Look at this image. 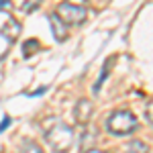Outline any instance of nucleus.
<instances>
[{
	"instance_id": "1",
	"label": "nucleus",
	"mask_w": 153,
	"mask_h": 153,
	"mask_svg": "<svg viewBox=\"0 0 153 153\" xmlns=\"http://www.w3.org/2000/svg\"><path fill=\"white\" fill-rule=\"evenodd\" d=\"M45 141L55 153H68L70 147L74 145V131L70 125L55 120L47 131H45Z\"/></svg>"
},
{
	"instance_id": "2",
	"label": "nucleus",
	"mask_w": 153,
	"mask_h": 153,
	"mask_svg": "<svg viewBox=\"0 0 153 153\" xmlns=\"http://www.w3.org/2000/svg\"><path fill=\"white\" fill-rule=\"evenodd\" d=\"M139 127V120L137 117L131 112V110H117V112H112L108 120H106V129L110 135H114V137H125V135H131V133H135Z\"/></svg>"
},
{
	"instance_id": "3",
	"label": "nucleus",
	"mask_w": 153,
	"mask_h": 153,
	"mask_svg": "<svg viewBox=\"0 0 153 153\" xmlns=\"http://www.w3.org/2000/svg\"><path fill=\"white\" fill-rule=\"evenodd\" d=\"M55 12L59 14V19L65 25H82L86 21V16H88L84 6H76V4H70V2H61Z\"/></svg>"
},
{
	"instance_id": "4",
	"label": "nucleus",
	"mask_w": 153,
	"mask_h": 153,
	"mask_svg": "<svg viewBox=\"0 0 153 153\" xmlns=\"http://www.w3.org/2000/svg\"><path fill=\"white\" fill-rule=\"evenodd\" d=\"M92 114H94V104H92V100L80 98V100L76 102V106H74V118H76V123L82 125V127H86V125L90 123Z\"/></svg>"
},
{
	"instance_id": "5",
	"label": "nucleus",
	"mask_w": 153,
	"mask_h": 153,
	"mask_svg": "<svg viewBox=\"0 0 153 153\" xmlns=\"http://www.w3.org/2000/svg\"><path fill=\"white\" fill-rule=\"evenodd\" d=\"M49 27H51V31H53V37H55V41H65L68 39V25L63 23L61 19H59V14H49Z\"/></svg>"
},
{
	"instance_id": "6",
	"label": "nucleus",
	"mask_w": 153,
	"mask_h": 153,
	"mask_svg": "<svg viewBox=\"0 0 153 153\" xmlns=\"http://www.w3.org/2000/svg\"><path fill=\"white\" fill-rule=\"evenodd\" d=\"M112 61H114V57H108V59L104 61V65H102V71H100V76H98V80H96L94 88H92V92H94V94H98V92H100L102 84L106 82V78H108V71H110V65H112Z\"/></svg>"
},
{
	"instance_id": "7",
	"label": "nucleus",
	"mask_w": 153,
	"mask_h": 153,
	"mask_svg": "<svg viewBox=\"0 0 153 153\" xmlns=\"http://www.w3.org/2000/svg\"><path fill=\"white\" fill-rule=\"evenodd\" d=\"M19 33H21V25L16 23V21H12V19H8L6 21V27L2 29V35L6 37L8 41H14L19 37Z\"/></svg>"
},
{
	"instance_id": "8",
	"label": "nucleus",
	"mask_w": 153,
	"mask_h": 153,
	"mask_svg": "<svg viewBox=\"0 0 153 153\" xmlns=\"http://www.w3.org/2000/svg\"><path fill=\"white\" fill-rule=\"evenodd\" d=\"M123 153H149V147L143 141L135 139V141H131L129 145H125V151Z\"/></svg>"
},
{
	"instance_id": "9",
	"label": "nucleus",
	"mask_w": 153,
	"mask_h": 153,
	"mask_svg": "<svg viewBox=\"0 0 153 153\" xmlns=\"http://www.w3.org/2000/svg\"><path fill=\"white\" fill-rule=\"evenodd\" d=\"M39 47H41V45H39V41H37V39H29V41L23 45L25 57H31V53H37V51H39Z\"/></svg>"
},
{
	"instance_id": "10",
	"label": "nucleus",
	"mask_w": 153,
	"mask_h": 153,
	"mask_svg": "<svg viewBox=\"0 0 153 153\" xmlns=\"http://www.w3.org/2000/svg\"><path fill=\"white\" fill-rule=\"evenodd\" d=\"M21 153H45L39 145H37L35 141H23V147H21Z\"/></svg>"
},
{
	"instance_id": "11",
	"label": "nucleus",
	"mask_w": 153,
	"mask_h": 153,
	"mask_svg": "<svg viewBox=\"0 0 153 153\" xmlns=\"http://www.w3.org/2000/svg\"><path fill=\"white\" fill-rule=\"evenodd\" d=\"M41 2H43V0H27L25 6H23V10L25 12H35L37 8L41 6Z\"/></svg>"
},
{
	"instance_id": "12",
	"label": "nucleus",
	"mask_w": 153,
	"mask_h": 153,
	"mask_svg": "<svg viewBox=\"0 0 153 153\" xmlns=\"http://www.w3.org/2000/svg\"><path fill=\"white\" fill-rule=\"evenodd\" d=\"M145 117H147V120L151 123V127H153V98L147 102V106H145Z\"/></svg>"
},
{
	"instance_id": "13",
	"label": "nucleus",
	"mask_w": 153,
	"mask_h": 153,
	"mask_svg": "<svg viewBox=\"0 0 153 153\" xmlns=\"http://www.w3.org/2000/svg\"><path fill=\"white\" fill-rule=\"evenodd\" d=\"M8 125H10V117H4L2 123H0V133H4V131L8 129Z\"/></svg>"
},
{
	"instance_id": "14",
	"label": "nucleus",
	"mask_w": 153,
	"mask_h": 153,
	"mask_svg": "<svg viewBox=\"0 0 153 153\" xmlns=\"http://www.w3.org/2000/svg\"><path fill=\"white\" fill-rule=\"evenodd\" d=\"M10 6H12L10 0H0V10H8Z\"/></svg>"
},
{
	"instance_id": "15",
	"label": "nucleus",
	"mask_w": 153,
	"mask_h": 153,
	"mask_svg": "<svg viewBox=\"0 0 153 153\" xmlns=\"http://www.w3.org/2000/svg\"><path fill=\"white\" fill-rule=\"evenodd\" d=\"M65 2H70V4H76V6H84L88 0H65Z\"/></svg>"
},
{
	"instance_id": "16",
	"label": "nucleus",
	"mask_w": 153,
	"mask_h": 153,
	"mask_svg": "<svg viewBox=\"0 0 153 153\" xmlns=\"http://www.w3.org/2000/svg\"><path fill=\"white\" fill-rule=\"evenodd\" d=\"M84 153H106V151H102V149H88V151H84Z\"/></svg>"
}]
</instances>
